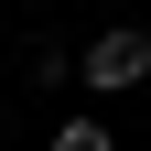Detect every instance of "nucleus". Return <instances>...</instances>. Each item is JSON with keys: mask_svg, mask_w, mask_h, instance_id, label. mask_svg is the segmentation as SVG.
<instances>
[{"mask_svg": "<svg viewBox=\"0 0 151 151\" xmlns=\"http://www.w3.org/2000/svg\"><path fill=\"white\" fill-rule=\"evenodd\" d=\"M140 76H151V32H140V22H108L97 43H86V86L119 97V86H140Z\"/></svg>", "mask_w": 151, "mask_h": 151, "instance_id": "obj_1", "label": "nucleus"}, {"mask_svg": "<svg viewBox=\"0 0 151 151\" xmlns=\"http://www.w3.org/2000/svg\"><path fill=\"white\" fill-rule=\"evenodd\" d=\"M54 151H119V140H108L97 119H65V129H54Z\"/></svg>", "mask_w": 151, "mask_h": 151, "instance_id": "obj_2", "label": "nucleus"}, {"mask_svg": "<svg viewBox=\"0 0 151 151\" xmlns=\"http://www.w3.org/2000/svg\"><path fill=\"white\" fill-rule=\"evenodd\" d=\"M0 119H11V108H0Z\"/></svg>", "mask_w": 151, "mask_h": 151, "instance_id": "obj_3", "label": "nucleus"}]
</instances>
